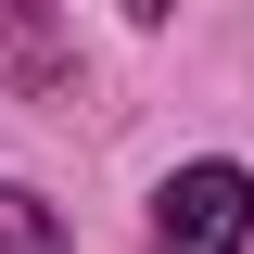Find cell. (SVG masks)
Here are the masks:
<instances>
[{
	"mask_svg": "<svg viewBox=\"0 0 254 254\" xmlns=\"http://www.w3.org/2000/svg\"><path fill=\"white\" fill-rule=\"evenodd\" d=\"M153 254H254V178L229 153L178 165V178L153 190Z\"/></svg>",
	"mask_w": 254,
	"mask_h": 254,
	"instance_id": "cell-1",
	"label": "cell"
},
{
	"mask_svg": "<svg viewBox=\"0 0 254 254\" xmlns=\"http://www.w3.org/2000/svg\"><path fill=\"white\" fill-rule=\"evenodd\" d=\"M0 89H26V102L76 89V38H64L51 13H26V0H0Z\"/></svg>",
	"mask_w": 254,
	"mask_h": 254,
	"instance_id": "cell-2",
	"label": "cell"
},
{
	"mask_svg": "<svg viewBox=\"0 0 254 254\" xmlns=\"http://www.w3.org/2000/svg\"><path fill=\"white\" fill-rule=\"evenodd\" d=\"M0 254H64V216L38 203L26 178H0Z\"/></svg>",
	"mask_w": 254,
	"mask_h": 254,
	"instance_id": "cell-3",
	"label": "cell"
}]
</instances>
